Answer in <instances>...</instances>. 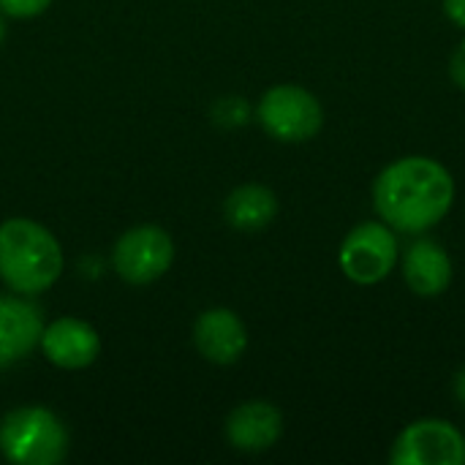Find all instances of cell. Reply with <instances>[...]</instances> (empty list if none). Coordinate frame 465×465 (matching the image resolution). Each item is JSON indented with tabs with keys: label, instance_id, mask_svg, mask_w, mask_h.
<instances>
[{
	"label": "cell",
	"instance_id": "obj_1",
	"mask_svg": "<svg viewBox=\"0 0 465 465\" xmlns=\"http://www.w3.org/2000/svg\"><path fill=\"white\" fill-rule=\"evenodd\" d=\"M455 202V180L433 158L406 155L392 161L373 180L379 218L403 234H422L447 218Z\"/></svg>",
	"mask_w": 465,
	"mask_h": 465
},
{
	"label": "cell",
	"instance_id": "obj_2",
	"mask_svg": "<svg viewBox=\"0 0 465 465\" xmlns=\"http://www.w3.org/2000/svg\"><path fill=\"white\" fill-rule=\"evenodd\" d=\"M65 259L57 237L33 218L0 223V281L25 297L52 289L63 275Z\"/></svg>",
	"mask_w": 465,
	"mask_h": 465
},
{
	"label": "cell",
	"instance_id": "obj_3",
	"mask_svg": "<svg viewBox=\"0 0 465 465\" xmlns=\"http://www.w3.org/2000/svg\"><path fill=\"white\" fill-rule=\"evenodd\" d=\"M0 452L8 463L57 465L68 455V430L44 406L14 409L0 422Z\"/></svg>",
	"mask_w": 465,
	"mask_h": 465
},
{
	"label": "cell",
	"instance_id": "obj_4",
	"mask_svg": "<svg viewBox=\"0 0 465 465\" xmlns=\"http://www.w3.org/2000/svg\"><path fill=\"white\" fill-rule=\"evenodd\" d=\"M256 117L272 139L286 144H300L313 139L324 123L319 98L300 84L270 87L256 106Z\"/></svg>",
	"mask_w": 465,
	"mask_h": 465
},
{
	"label": "cell",
	"instance_id": "obj_5",
	"mask_svg": "<svg viewBox=\"0 0 465 465\" xmlns=\"http://www.w3.org/2000/svg\"><path fill=\"white\" fill-rule=\"evenodd\" d=\"M398 259V237L384 221H365L354 226L338 251V264L343 275L357 286L381 283L395 270Z\"/></svg>",
	"mask_w": 465,
	"mask_h": 465
},
{
	"label": "cell",
	"instance_id": "obj_6",
	"mask_svg": "<svg viewBox=\"0 0 465 465\" xmlns=\"http://www.w3.org/2000/svg\"><path fill=\"white\" fill-rule=\"evenodd\" d=\"M174 262V240L166 229L142 223L128 229L112 253L114 272L131 283V286H147L155 283L169 272Z\"/></svg>",
	"mask_w": 465,
	"mask_h": 465
},
{
	"label": "cell",
	"instance_id": "obj_7",
	"mask_svg": "<svg viewBox=\"0 0 465 465\" xmlns=\"http://www.w3.org/2000/svg\"><path fill=\"white\" fill-rule=\"evenodd\" d=\"M392 465H465L463 433L444 420H417L403 428L390 452Z\"/></svg>",
	"mask_w": 465,
	"mask_h": 465
},
{
	"label": "cell",
	"instance_id": "obj_8",
	"mask_svg": "<svg viewBox=\"0 0 465 465\" xmlns=\"http://www.w3.org/2000/svg\"><path fill=\"white\" fill-rule=\"evenodd\" d=\"M44 313L25 294H0V371L30 357L44 335Z\"/></svg>",
	"mask_w": 465,
	"mask_h": 465
},
{
	"label": "cell",
	"instance_id": "obj_9",
	"mask_svg": "<svg viewBox=\"0 0 465 465\" xmlns=\"http://www.w3.org/2000/svg\"><path fill=\"white\" fill-rule=\"evenodd\" d=\"M38 346L54 368L84 371L101 354V335L95 332L93 324L65 316V319H54L52 324L44 327Z\"/></svg>",
	"mask_w": 465,
	"mask_h": 465
},
{
	"label": "cell",
	"instance_id": "obj_10",
	"mask_svg": "<svg viewBox=\"0 0 465 465\" xmlns=\"http://www.w3.org/2000/svg\"><path fill=\"white\" fill-rule=\"evenodd\" d=\"M196 351L213 365H234L248 349V330L229 308H210L193 324Z\"/></svg>",
	"mask_w": 465,
	"mask_h": 465
},
{
	"label": "cell",
	"instance_id": "obj_11",
	"mask_svg": "<svg viewBox=\"0 0 465 465\" xmlns=\"http://www.w3.org/2000/svg\"><path fill=\"white\" fill-rule=\"evenodd\" d=\"M283 414L267 401H248L226 417V439L234 450L259 455L278 444Z\"/></svg>",
	"mask_w": 465,
	"mask_h": 465
},
{
	"label": "cell",
	"instance_id": "obj_12",
	"mask_svg": "<svg viewBox=\"0 0 465 465\" xmlns=\"http://www.w3.org/2000/svg\"><path fill=\"white\" fill-rule=\"evenodd\" d=\"M403 278L417 297H439L452 283V259L436 240H417L403 256Z\"/></svg>",
	"mask_w": 465,
	"mask_h": 465
},
{
	"label": "cell",
	"instance_id": "obj_13",
	"mask_svg": "<svg viewBox=\"0 0 465 465\" xmlns=\"http://www.w3.org/2000/svg\"><path fill=\"white\" fill-rule=\"evenodd\" d=\"M223 215L237 232H262L278 215V196L267 185L245 183L226 196Z\"/></svg>",
	"mask_w": 465,
	"mask_h": 465
},
{
	"label": "cell",
	"instance_id": "obj_14",
	"mask_svg": "<svg viewBox=\"0 0 465 465\" xmlns=\"http://www.w3.org/2000/svg\"><path fill=\"white\" fill-rule=\"evenodd\" d=\"M213 120L221 128H240L251 120V104L240 95H226L213 106Z\"/></svg>",
	"mask_w": 465,
	"mask_h": 465
},
{
	"label": "cell",
	"instance_id": "obj_15",
	"mask_svg": "<svg viewBox=\"0 0 465 465\" xmlns=\"http://www.w3.org/2000/svg\"><path fill=\"white\" fill-rule=\"evenodd\" d=\"M52 0H0V14L14 16V19H33L41 16Z\"/></svg>",
	"mask_w": 465,
	"mask_h": 465
},
{
	"label": "cell",
	"instance_id": "obj_16",
	"mask_svg": "<svg viewBox=\"0 0 465 465\" xmlns=\"http://www.w3.org/2000/svg\"><path fill=\"white\" fill-rule=\"evenodd\" d=\"M450 76L460 90H465V38L455 46V52L450 57Z\"/></svg>",
	"mask_w": 465,
	"mask_h": 465
},
{
	"label": "cell",
	"instance_id": "obj_17",
	"mask_svg": "<svg viewBox=\"0 0 465 465\" xmlns=\"http://www.w3.org/2000/svg\"><path fill=\"white\" fill-rule=\"evenodd\" d=\"M444 14L465 30V0H444Z\"/></svg>",
	"mask_w": 465,
	"mask_h": 465
},
{
	"label": "cell",
	"instance_id": "obj_18",
	"mask_svg": "<svg viewBox=\"0 0 465 465\" xmlns=\"http://www.w3.org/2000/svg\"><path fill=\"white\" fill-rule=\"evenodd\" d=\"M452 390H455V398H458V403L465 409V365L458 371V376H455V384H452Z\"/></svg>",
	"mask_w": 465,
	"mask_h": 465
},
{
	"label": "cell",
	"instance_id": "obj_19",
	"mask_svg": "<svg viewBox=\"0 0 465 465\" xmlns=\"http://www.w3.org/2000/svg\"><path fill=\"white\" fill-rule=\"evenodd\" d=\"M5 41V22H3V16H0V44Z\"/></svg>",
	"mask_w": 465,
	"mask_h": 465
}]
</instances>
